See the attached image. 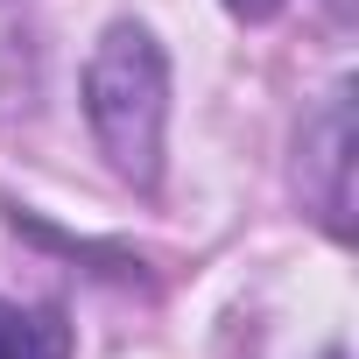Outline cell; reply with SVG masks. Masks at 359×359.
<instances>
[{
	"mask_svg": "<svg viewBox=\"0 0 359 359\" xmlns=\"http://www.w3.org/2000/svg\"><path fill=\"white\" fill-rule=\"evenodd\" d=\"M85 113L106 162L134 191H155L162 176V127H169V64L141 22H113L85 64Z\"/></svg>",
	"mask_w": 359,
	"mask_h": 359,
	"instance_id": "obj_1",
	"label": "cell"
},
{
	"mask_svg": "<svg viewBox=\"0 0 359 359\" xmlns=\"http://www.w3.org/2000/svg\"><path fill=\"white\" fill-rule=\"evenodd\" d=\"M0 359H71V324L57 310L0 303Z\"/></svg>",
	"mask_w": 359,
	"mask_h": 359,
	"instance_id": "obj_2",
	"label": "cell"
},
{
	"mask_svg": "<svg viewBox=\"0 0 359 359\" xmlns=\"http://www.w3.org/2000/svg\"><path fill=\"white\" fill-rule=\"evenodd\" d=\"M317 141H324L317 162H324V176H331V191H324V219H331V233H345V155H352V113H345V92H331Z\"/></svg>",
	"mask_w": 359,
	"mask_h": 359,
	"instance_id": "obj_3",
	"label": "cell"
},
{
	"mask_svg": "<svg viewBox=\"0 0 359 359\" xmlns=\"http://www.w3.org/2000/svg\"><path fill=\"white\" fill-rule=\"evenodd\" d=\"M226 8H233V15H240V22H268V15H275V8H282V0H226Z\"/></svg>",
	"mask_w": 359,
	"mask_h": 359,
	"instance_id": "obj_4",
	"label": "cell"
},
{
	"mask_svg": "<svg viewBox=\"0 0 359 359\" xmlns=\"http://www.w3.org/2000/svg\"><path fill=\"white\" fill-rule=\"evenodd\" d=\"M331 359H345V352H331Z\"/></svg>",
	"mask_w": 359,
	"mask_h": 359,
	"instance_id": "obj_5",
	"label": "cell"
}]
</instances>
